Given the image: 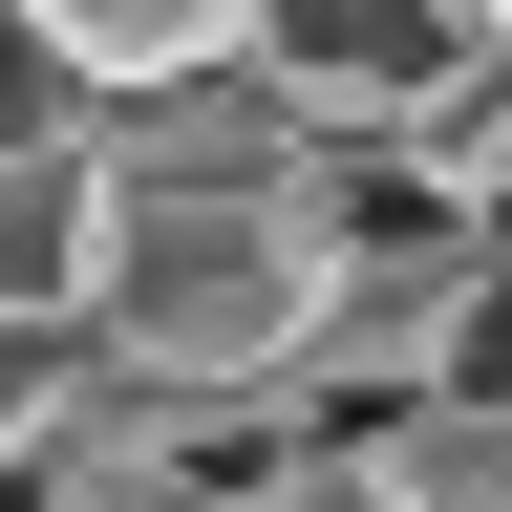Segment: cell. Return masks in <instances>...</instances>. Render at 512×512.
<instances>
[{
	"label": "cell",
	"instance_id": "9",
	"mask_svg": "<svg viewBox=\"0 0 512 512\" xmlns=\"http://www.w3.org/2000/svg\"><path fill=\"white\" fill-rule=\"evenodd\" d=\"M491 342H512V235H491Z\"/></svg>",
	"mask_w": 512,
	"mask_h": 512
},
{
	"label": "cell",
	"instance_id": "2",
	"mask_svg": "<svg viewBox=\"0 0 512 512\" xmlns=\"http://www.w3.org/2000/svg\"><path fill=\"white\" fill-rule=\"evenodd\" d=\"M235 64L299 128H406L448 64H470V0H235Z\"/></svg>",
	"mask_w": 512,
	"mask_h": 512
},
{
	"label": "cell",
	"instance_id": "3",
	"mask_svg": "<svg viewBox=\"0 0 512 512\" xmlns=\"http://www.w3.org/2000/svg\"><path fill=\"white\" fill-rule=\"evenodd\" d=\"M86 171L107 192H299V107L214 43V64H171V86H107L86 107Z\"/></svg>",
	"mask_w": 512,
	"mask_h": 512
},
{
	"label": "cell",
	"instance_id": "4",
	"mask_svg": "<svg viewBox=\"0 0 512 512\" xmlns=\"http://www.w3.org/2000/svg\"><path fill=\"white\" fill-rule=\"evenodd\" d=\"M0 22H22L64 86L107 107V86H171V64H214V43H235V0H0Z\"/></svg>",
	"mask_w": 512,
	"mask_h": 512
},
{
	"label": "cell",
	"instance_id": "7",
	"mask_svg": "<svg viewBox=\"0 0 512 512\" xmlns=\"http://www.w3.org/2000/svg\"><path fill=\"white\" fill-rule=\"evenodd\" d=\"M235 512H406V491L363 470V427H278V448L235 470Z\"/></svg>",
	"mask_w": 512,
	"mask_h": 512
},
{
	"label": "cell",
	"instance_id": "1",
	"mask_svg": "<svg viewBox=\"0 0 512 512\" xmlns=\"http://www.w3.org/2000/svg\"><path fill=\"white\" fill-rule=\"evenodd\" d=\"M86 342L150 363V384H192V406L278 384V342H299V214L278 192H107L86 214Z\"/></svg>",
	"mask_w": 512,
	"mask_h": 512
},
{
	"label": "cell",
	"instance_id": "8",
	"mask_svg": "<svg viewBox=\"0 0 512 512\" xmlns=\"http://www.w3.org/2000/svg\"><path fill=\"white\" fill-rule=\"evenodd\" d=\"M0 150H86V86H64L22 22H0Z\"/></svg>",
	"mask_w": 512,
	"mask_h": 512
},
{
	"label": "cell",
	"instance_id": "6",
	"mask_svg": "<svg viewBox=\"0 0 512 512\" xmlns=\"http://www.w3.org/2000/svg\"><path fill=\"white\" fill-rule=\"evenodd\" d=\"M22 512H235V470L171 427H107V448H22Z\"/></svg>",
	"mask_w": 512,
	"mask_h": 512
},
{
	"label": "cell",
	"instance_id": "5",
	"mask_svg": "<svg viewBox=\"0 0 512 512\" xmlns=\"http://www.w3.org/2000/svg\"><path fill=\"white\" fill-rule=\"evenodd\" d=\"M86 150H0V320H86Z\"/></svg>",
	"mask_w": 512,
	"mask_h": 512
},
{
	"label": "cell",
	"instance_id": "10",
	"mask_svg": "<svg viewBox=\"0 0 512 512\" xmlns=\"http://www.w3.org/2000/svg\"><path fill=\"white\" fill-rule=\"evenodd\" d=\"M470 43H512V0H491V22H470Z\"/></svg>",
	"mask_w": 512,
	"mask_h": 512
}]
</instances>
